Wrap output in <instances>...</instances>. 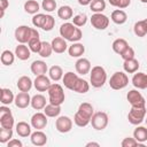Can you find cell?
Returning a JSON list of instances; mask_svg holds the SVG:
<instances>
[{"mask_svg": "<svg viewBox=\"0 0 147 147\" xmlns=\"http://www.w3.org/2000/svg\"><path fill=\"white\" fill-rule=\"evenodd\" d=\"M60 34L65 40L72 41V42L79 41L82 39V37H83L82 30L78 26H76L74 23H69V22L63 23L60 26Z\"/></svg>", "mask_w": 147, "mask_h": 147, "instance_id": "obj_1", "label": "cell"}, {"mask_svg": "<svg viewBox=\"0 0 147 147\" xmlns=\"http://www.w3.org/2000/svg\"><path fill=\"white\" fill-rule=\"evenodd\" d=\"M107 80V72L105 68L101 65H95L92 68L91 74H90V82L93 87H102Z\"/></svg>", "mask_w": 147, "mask_h": 147, "instance_id": "obj_2", "label": "cell"}, {"mask_svg": "<svg viewBox=\"0 0 147 147\" xmlns=\"http://www.w3.org/2000/svg\"><path fill=\"white\" fill-rule=\"evenodd\" d=\"M34 36H39V32L36 29H32L28 25H20L15 30V39L20 44L29 42V40Z\"/></svg>", "mask_w": 147, "mask_h": 147, "instance_id": "obj_3", "label": "cell"}, {"mask_svg": "<svg viewBox=\"0 0 147 147\" xmlns=\"http://www.w3.org/2000/svg\"><path fill=\"white\" fill-rule=\"evenodd\" d=\"M48 100H49V103H53V105H56V106H61L63 102H64V99H65V95H64V92H63V88L60 84H52L48 88Z\"/></svg>", "mask_w": 147, "mask_h": 147, "instance_id": "obj_4", "label": "cell"}, {"mask_svg": "<svg viewBox=\"0 0 147 147\" xmlns=\"http://www.w3.org/2000/svg\"><path fill=\"white\" fill-rule=\"evenodd\" d=\"M129 84V77L126 74H124L123 71H117L115 72L109 80V85L113 90H122L124 87H126Z\"/></svg>", "mask_w": 147, "mask_h": 147, "instance_id": "obj_5", "label": "cell"}, {"mask_svg": "<svg viewBox=\"0 0 147 147\" xmlns=\"http://www.w3.org/2000/svg\"><path fill=\"white\" fill-rule=\"evenodd\" d=\"M146 116V107H132L127 114V119L133 125H139Z\"/></svg>", "mask_w": 147, "mask_h": 147, "instance_id": "obj_6", "label": "cell"}, {"mask_svg": "<svg viewBox=\"0 0 147 147\" xmlns=\"http://www.w3.org/2000/svg\"><path fill=\"white\" fill-rule=\"evenodd\" d=\"M91 124H92L93 129H95L98 131L105 130L108 125V115L103 111H98V113L93 114V116L91 118Z\"/></svg>", "mask_w": 147, "mask_h": 147, "instance_id": "obj_7", "label": "cell"}, {"mask_svg": "<svg viewBox=\"0 0 147 147\" xmlns=\"http://www.w3.org/2000/svg\"><path fill=\"white\" fill-rule=\"evenodd\" d=\"M91 24L96 30H105L109 25V18L102 13H94L91 17Z\"/></svg>", "mask_w": 147, "mask_h": 147, "instance_id": "obj_8", "label": "cell"}, {"mask_svg": "<svg viewBox=\"0 0 147 147\" xmlns=\"http://www.w3.org/2000/svg\"><path fill=\"white\" fill-rule=\"evenodd\" d=\"M126 99L129 101V103L132 107H145L146 101L145 98L142 96V94L140 92H138L137 90H131L127 92L126 94Z\"/></svg>", "mask_w": 147, "mask_h": 147, "instance_id": "obj_9", "label": "cell"}, {"mask_svg": "<svg viewBox=\"0 0 147 147\" xmlns=\"http://www.w3.org/2000/svg\"><path fill=\"white\" fill-rule=\"evenodd\" d=\"M55 127L61 133H67L72 129V121L68 116H60L55 122Z\"/></svg>", "mask_w": 147, "mask_h": 147, "instance_id": "obj_10", "label": "cell"}, {"mask_svg": "<svg viewBox=\"0 0 147 147\" xmlns=\"http://www.w3.org/2000/svg\"><path fill=\"white\" fill-rule=\"evenodd\" d=\"M47 125V116L44 113H36L31 117V126L36 130H42Z\"/></svg>", "mask_w": 147, "mask_h": 147, "instance_id": "obj_11", "label": "cell"}, {"mask_svg": "<svg viewBox=\"0 0 147 147\" xmlns=\"http://www.w3.org/2000/svg\"><path fill=\"white\" fill-rule=\"evenodd\" d=\"M33 85H34L37 91L45 92V91H48V88L52 84H51V79L48 77H46L45 75H39V76H36Z\"/></svg>", "mask_w": 147, "mask_h": 147, "instance_id": "obj_12", "label": "cell"}, {"mask_svg": "<svg viewBox=\"0 0 147 147\" xmlns=\"http://www.w3.org/2000/svg\"><path fill=\"white\" fill-rule=\"evenodd\" d=\"M15 106L17 108L24 109L26 108L29 105H31V98L29 95L28 92H20L16 96H15Z\"/></svg>", "mask_w": 147, "mask_h": 147, "instance_id": "obj_13", "label": "cell"}, {"mask_svg": "<svg viewBox=\"0 0 147 147\" xmlns=\"http://www.w3.org/2000/svg\"><path fill=\"white\" fill-rule=\"evenodd\" d=\"M132 84L134 87H137L139 90L147 88V74H145V72L134 74L132 77Z\"/></svg>", "mask_w": 147, "mask_h": 147, "instance_id": "obj_14", "label": "cell"}, {"mask_svg": "<svg viewBox=\"0 0 147 147\" xmlns=\"http://www.w3.org/2000/svg\"><path fill=\"white\" fill-rule=\"evenodd\" d=\"M75 67H76V71L79 75H86L91 71V62L85 57L78 59L75 63Z\"/></svg>", "mask_w": 147, "mask_h": 147, "instance_id": "obj_15", "label": "cell"}, {"mask_svg": "<svg viewBox=\"0 0 147 147\" xmlns=\"http://www.w3.org/2000/svg\"><path fill=\"white\" fill-rule=\"evenodd\" d=\"M52 47H53V52L55 53H64L68 48V45H67V41L64 38L62 37H55L53 40H52Z\"/></svg>", "mask_w": 147, "mask_h": 147, "instance_id": "obj_16", "label": "cell"}, {"mask_svg": "<svg viewBox=\"0 0 147 147\" xmlns=\"http://www.w3.org/2000/svg\"><path fill=\"white\" fill-rule=\"evenodd\" d=\"M78 78H79V77L77 76V74H74V72L69 71V72L64 74V76H63V78H62L63 85H64L68 90L74 91L75 85H76V83L78 82Z\"/></svg>", "mask_w": 147, "mask_h": 147, "instance_id": "obj_17", "label": "cell"}, {"mask_svg": "<svg viewBox=\"0 0 147 147\" xmlns=\"http://www.w3.org/2000/svg\"><path fill=\"white\" fill-rule=\"evenodd\" d=\"M31 142L34 146H44L47 142V136L41 130H36L31 133Z\"/></svg>", "mask_w": 147, "mask_h": 147, "instance_id": "obj_18", "label": "cell"}, {"mask_svg": "<svg viewBox=\"0 0 147 147\" xmlns=\"http://www.w3.org/2000/svg\"><path fill=\"white\" fill-rule=\"evenodd\" d=\"M47 64L41 61V60H37V61H33L32 64H31V72L36 76H39V75H45L46 71H47Z\"/></svg>", "mask_w": 147, "mask_h": 147, "instance_id": "obj_19", "label": "cell"}, {"mask_svg": "<svg viewBox=\"0 0 147 147\" xmlns=\"http://www.w3.org/2000/svg\"><path fill=\"white\" fill-rule=\"evenodd\" d=\"M15 55L22 60V61H25L28 59H30L31 56V51L29 48V46H25L24 44H20L18 46H16L15 48Z\"/></svg>", "mask_w": 147, "mask_h": 147, "instance_id": "obj_20", "label": "cell"}, {"mask_svg": "<svg viewBox=\"0 0 147 147\" xmlns=\"http://www.w3.org/2000/svg\"><path fill=\"white\" fill-rule=\"evenodd\" d=\"M68 53H69V55L71 57H80L85 53V47L80 42H74L68 48Z\"/></svg>", "mask_w": 147, "mask_h": 147, "instance_id": "obj_21", "label": "cell"}, {"mask_svg": "<svg viewBox=\"0 0 147 147\" xmlns=\"http://www.w3.org/2000/svg\"><path fill=\"white\" fill-rule=\"evenodd\" d=\"M110 18H111V21H113L115 24L121 25V24H124V23L126 22L127 15H126V13H125L124 10H122V9H116V10H114V11L111 13Z\"/></svg>", "mask_w": 147, "mask_h": 147, "instance_id": "obj_22", "label": "cell"}, {"mask_svg": "<svg viewBox=\"0 0 147 147\" xmlns=\"http://www.w3.org/2000/svg\"><path fill=\"white\" fill-rule=\"evenodd\" d=\"M32 80L30 77L28 76H22L18 78L17 80V88L21 91V92H29L32 87Z\"/></svg>", "mask_w": 147, "mask_h": 147, "instance_id": "obj_23", "label": "cell"}, {"mask_svg": "<svg viewBox=\"0 0 147 147\" xmlns=\"http://www.w3.org/2000/svg\"><path fill=\"white\" fill-rule=\"evenodd\" d=\"M139 61L136 60L134 57L133 59H130V60H125L124 63H123V68H124V71L127 72V74H134L138 71L139 69Z\"/></svg>", "mask_w": 147, "mask_h": 147, "instance_id": "obj_24", "label": "cell"}, {"mask_svg": "<svg viewBox=\"0 0 147 147\" xmlns=\"http://www.w3.org/2000/svg\"><path fill=\"white\" fill-rule=\"evenodd\" d=\"M31 106L36 110L44 109L46 107V98L42 94H36L31 98Z\"/></svg>", "mask_w": 147, "mask_h": 147, "instance_id": "obj_25", "label": "cell"}, {"mask_svg": "<svg viewBox=\"0 0 147 147\" xmlns=\"http://www.w3.org/2000/svg\"><path fill=\"white\" fill-rule=\"evenodd\" d=\"M16 132L22 138L29 137L31 136V125H29L26 122H18L16 124Z\"/></svg>", "mask_w": 147, "mask_h": 147, "instance_id": "obj_26", "label": "cell"}, {"mask_svg": "<svg viewBox=\"0 0 147 147\" xmlns=\"http://www.w3.org/2000/svg\"><path fill=\"white\" fill-rule=\"evenodd\" d=\"M133 138L138 142H145L147 141V127L145 126H137L133 131Z\"/></svg>", "mask_w": 147, "mask_h": 147, "instance_id": "obj_27", "label": "cell"}, {"mask_svg": "<svg viewBox=\"0 0 147 147\" xmlns=\"http://www.w3.org/2000/svg\"><path fill=\"white\" fill-rule=\"evenodd\" d=\"M127 47H129V44H127V41H126L125 39H123V38H118V39L114 40V42H113V51H114L115 53L119 54V55H121Z\"/></svg>", "mask_w": 147, "mask_h": 147, "instance_id": "obj_28", "label": "cell"}, {"mask_svg": "<svg viewBox=\"0 0 147 147\" xmlns=\"http://www.w3.org/2000/svg\"><path fill=\"white\" fill-rule=\"evenodd\" d=\"M0 93H1V103L2 105H10L11 102L15 101V96H14V93L9 90V88H1L0 90Z\"/></svg>", "mask_w": 147, "mask_h": 147, "instance_id": "obj_29", "label": "cell"}, {"mask_svg": "<svg viewBox=\"0 0 147 147\" xmlns=\"http://www.w3.org/2000/svg\"><path fill=\"white\" fill-rule=\"evenodd\" d=\"M0 125L1 127H6V129H13L14 126V117L10 113L0 115Z\"/></svg>", "mask_w": 147, "mask_h": 147, "instance_id": "obj_30", "label": "cell"}, {"mask_svg": "<svg viewBox=\"0 0 147 147\" xmlns=\"http://www.w3.org/2000/svg\"><path fill=\"white\" fill-rule=\"evenodd\" d=\"M133 31H134L136 36H138V37H145L147 34V23H146V20L138 21L134 24V26H133Z\"/></svg>", "mask_w": 147, "mask_h": 147, "instance_id": "obj_31", "label": "cell"}, {"mask_svg": "<svg viewBox=\"0 0 147 147\" xmlns=\"http://www.w3.org/2000/svg\"><path fill=\"white\" fill-rule=\"evenodd\" d=\"M49 78L53 79L54 82H59L60 79L63 78V70L60 65H53L49 68Z\"/></svg>", "mask_w": 147, "mask_h": 147, "instance_id": "obj_32", "label": "cell"}, {"mask_svg": "<svg viewBox=\"0 0 147 147\" xmlns=\"http://www.w3.org/2000/svg\"><path fill=\"white\" fill-rule=\"evenodd\" d=\"M44 113L46 114L47 117H57L61 113V107L49 103V105H46V107L44 108Z\"/></svg>", "mask_w": 147, "mask_h": 147, "instance_id": "obj_33", "label": "cell"}, {"mask_svg": "<svg viewBox=\"0 0 147 147\" xmlns=\"http://www.w3.org/2000/svg\"><path fill=\"white\" fill-rule=\"evenodd\" d=\"M77 111L80 113L82 115L88 117V118H92V116H93V114H94V109H93L92 105L88 103V102H83V103H80Z\"/></svg>", "mask_w": 147, "mask_h": 147, "instance_id": "obj_34", "label": "cell"}, {"mask_svg": "<svg viewBox=\"0 0 147 147\" xmlns=\"http://www.w3.org/2000/svg\"><path fill=\"white\" fill-rule=\"evenodd\" d=\"M57 16L64 21L70 20L72 17V8L70 6H61L57 9Z\"/></svg>", "mask_w": 147, "mask_h": 147, "instance_id": "obj_35", "label": "cell"}, {"mask_svg": "<svg viewBox=\"0 0 147 147\" xmlns=\"http://www.w3.org/2000/svg\"><path fill=\"white\" fill-rule=\"evenodd\" d=\"M41 42H42V41L39 39V36H34V37H32V38L29 40L28 46H29V48H30L31 52H33V53H39L40 47H41Z\"/></svg>", "mask_w": 147, "mask_h": 147, "instance_id": "obj_36", "label": "cell"}, {"mask_svg": "<svg viewBox=\"0 0 147 147\" xmlns=\"http://www.w3.org/2000/svg\"><path fill=\"white\" fill-rule=\"evenodd\" d=\"M1 63L5 64V65H11L14 63V60H15V54L8 49L3 51L2 54H1Z\"/></svg>", "mask_w": 147, "mask_h": 147, "instance_id": "obj_37", "label": "cell"}, {"mask_svg": "<svg viewBox=\"0 0 147 147\" xmlns=\"http://www.w3.org/2000/svg\"><path fill=\"white\" fill-rule=\"evenodd\" d=\"M24 10L28 14H37L39 10V3L36 0H28L24 3Z\"/></svg>", "mask_w": 147, "mask_h": 147, "instance_id": "obj_38", "label": "cell"}, {"mask_svg": "<svg viewBox=\"0 0 147 147\" xmlns=\"http://www.w3.org/2000/svg\"><path fill=\"white\" fill-rule=\"evenodd\" d=\"M88 90H90L88 83H87L85 79H83V78H78V82L76 83L74 91L77 92V93H83V94H84V93L88 92Z\"/></svg>", "mask_w": 147, "mask_h": 147, "instance_id": "obj_39", "label": "cell"}, {"mask_svg": "<svg viewBox=\"0 0 147 147\" xmlns=\"http://www.w3.org/2000/svg\"><path fill=\"white\" fill-rule=\"evenodd\" d=\"M74 122H75V124H76L77 126L84 127V126H86L88 123H91V118H88V117H86V116H84V115H82L80 113L77 111V113L75 114Z\"/></svg>", "mask_w": 147, "mask_h": 147, "instance_id": "obj_40", "label": "cell"}, {"mask_svg": "<svg viewBox=\"0 0 147 147\" xmlns=\"http://www.w3.org/2000/svg\"><path fill=\"white\" fill-rule=\"evenodd\" d=\"M90 9L94 13H102L106 9L105 0H92V2L90 3Z\"/></svg>", "mask_w": 147, "mask_h": 147, "instance_id": "obj_41", "label": "cell"}, {"mask_svg": "<svg viewBox=\"0 0 147 147\" xmlns=\"http://www.w3.org/2000/svg\"><path fill=\"white\" fill-rule=\"evenodd\" d=\"M53 52V47H52V44L47 42V41H42L41 42V47H40V51H39V55L41 57H49L51 54Z\"/></svg>", "mask_w": 147, "mask_h": 147, "instance_id": "obj_42", "label": "cell"}, {"mask_svg": "<svg viewBox=\"0 0 147 147\" xmlns=\"http://www.w3.org/2000/svg\"><path fill=\"white\" fill-rule=\"evenodd\" d=\"M11 138H13V130L11 129H6V127L0 129V142L1 144L8 142Z\"/></svg>", "mask_w": 147, "mask_h": 147, "instance_id": "obj_43", "label": "cell"}, {"mask_svg": "<svg viewBox=\"0 0 147 147\" xmlns=\"http://www.w3.org/2000/svg\"><path fill=\"white\" fill-rule=\"evenodd\" d=\"M46 16L47 15H45V14H36L32 17V24L36 28H42V25L46 21Z\"/></svg>", "mask_w": 147, "mask_h": 147, "instance_id": "obj_44", "label": "cell"}, {"mask_svg": "<svg viewBox=\"0 0 147 147\" xmlns=\"http://www.w3.org/2000/svg\"><path fill=\"white\" fill-rule=\"evenodd\" d=\"M86 22H87V16H86V14H83V13L76 15V16L72 18V23H74L76 26H78V28L85 25Z\"/></svg>", "mask_w": 147, "mask_h": 147, "instance_id": "obj_45", "label": "cell"}, {"mask_svg": "<svg viewBox=\"0 0 147 147\" xmlns=\"http://www.w3.org/2000/svg\"><path fill=\"white\" fill-rule=\"evenodd\" d=\"M41 7L45 11H54L56 9V1L55 0H42V3H41Z\"/></svg>", "mask_w": 147, "mask_h": 147, "instance_id": "obj_46", "label": "cell"}, {"mask_svg": "<svg viewBox=\"0 0 147 147\" xmlns=\"http://www.w3.org/2000/svg\"><path fill=\"white\" fill-rule=\"evenodd\" d=\"M109 3L114 7H117L119 9H123V8H126L130 6L131 3V0H108Z\"/></svg>", "mask_w": 147, "mask_h": 147, "instance_id": "obj_47", "label": "cell"}, {"mask_svg": "<svg viewBox=\"0 0 147 147\" xmlns=\"http://www.w3.org/2000/svg\"><path fill=\"white\" fill-rule=\"evenodd\" d=\"M54 25H55V20H54V17L53 16H51V15H47L46 16V21H45V23H44V25H42V30H45V31H51L53 28H54Z\"/></svg>", "mask_w": 147, "mask_h": 147, "instance_id": "obj_48", "label": "cell"}, {"mask_svg": "<svg viewBox=\"0 0 147 147\" xmlns=\"http://www.w3.org/2000/svg\"><path fill=\"white\" fill-rule=\"evenodd\" d=\"M121 145H122V147H134V146H138V145L144 146L141 142H138V141H137L134 138H130V137L124 138Z\"/></svg>", "mask_w": 147, "mask_h": 147, "instance_id": "obj_49", "label": "cell"}, {"mask_svg": "<svg viewBox=\"0 0 147 147\" xmlns=\"http://www.w3.org/2000/svg\"><path fill=\"white\" fill-rule=\"evenodd\" d=\"M121 57L125 61V60H130V59H133L134 57V49L132 47H127L122 54H121Z\"/></svg>", "mask_w": 147, "mask_h": 147, "instance_id": "obj_50", "label": "cell"}, {"mask_svg": "<svg viewBox=\"0 0 147 147\" xmlns=\"http://www.w3.org/2000/svg\"><path fill=\"white\" fill-rule=\"evenodd\" d=\"M9 6V2L7 0H0V17H3V14H5V10L7 9V7Z\"/></svg>", "mask_w": 147, "mask_h": 147, "instance_id": "obj_51", "label": "cell"}, {"mask_svg": "<svg viewBox=\"0 0 147 147\" xmlns=\"http://www.w3.org/2000/svg\"><path fill=\"white\" fill-rule=\"evenodd\" d=\"M23 144L18 139H10L8 141V147H22Z\"/></svg>", "mask_w": 147, "mask_h": 147, "instance_id": "obj_52", "label": "cell"}, {"mask_svg": "<svg viewBox=\"0 0 147 147\" xmlns=\"http://www.w3.org/2000/svg\"><path fill=\"white\" fill-rule=\"evenodd\" d=\"M92 2V0H78V3L82 5V6H87Z\"/></svg>", "mask_w": 147, "mask_h": 147, "instance_id": "obj_53", "label": "cell"}, {"mask_svg": "<svg viewBox=\"0 0 147 147\" xmlns=\"http://www.w3.org/2000/svg\"><path fill=\"white\" fill-rule=\"evenodd\" d=\"M90 146H96V147H99L100 145H99L98 142H93V141H91V142H87V144H86V147H90Z\"/></svg>", "mask_w": 147, "mask_h": 147, "instance_id": "obj_54", "label": "cell"}, {"mask_svg": "<svg viewBox=\"0 0 147 147\" xmlns=\"http://www.w3.org/2000/svg\"><path fill=\"white\" fill-rule=\"evenodd\" d=\"M142 3H147V0H140Z\"/></svg>", "mask_w": 147, "mask_h": 147, "instance_id": "obj_55", "label": "cell"}, {"mask_svg": "<svg viewBox=\"0 0 147 147\" xmlns=\"http://www.w3.org/2000/svg\"><path fill=\"white\" fill-rule=\"evenodd\" d=\"M145 122H146V124H147V118H145Z\"/></svg>", "mask_w": 147, "mask_h": 147, "instance_id": "obj_56", "label": "cell"}]
</instances>
